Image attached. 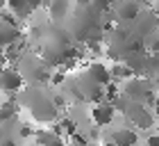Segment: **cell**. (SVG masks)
I'll list each match as a JSON object with an SVG mask.
<instances>
[{"label":"cell","instance_id":"6da1fadb","mask_svg":"<svg viewBox=\"0 0 159 146\" xmlns=\"http://www.w3.org/2000/svg\"><path fill=\"white\" fill-rule=\"evenodd\" d=\"M123 94L127 100H134V103H143V105H150L155 112L157 107V91H155V80L150 82L148 78H141V75H132L129 80H125L123 85Z\"/></svg>","mask_w":159,"mask_h":146},{"label":"cell","instance_id":"7a4b0ae2","mask_svg":"<svg viewBox=\"0 0 159 146\" xmlns=\"http://www.w3.org/2000/svg\"><path fill=\"white\" fill-rule=\"evenodd\" d=\"M20 103H25L27 107H30V112H32V116L37 121H55V116H57L55 103L43 91L30 89V94H25V96L20 98Z\"/></svg>","mask_w":159,"mask_h":146},{"label":"cell","instance_id":"3957f363","mask_svg":"<svg viewBox=\"0 0 159 146\" xmlns=\"http://www.w3.org/2000/svg\"><path fill=\"white\" fill-rule=\"evenodd\" d=\"M139 14H141V5L136 0H118V2H114V9H111V16H116V21L123 25L132 23Z\"/></svg>","mask_w":159,"mask_h":146},{"label":"cell","instance_id":"277c9868","mask_svg":"<svg viewBox=\"0 0 159 146\" xmlns=\"http://www.w3.org/2000/svg\"><path fill=\"white\" fill-rule=\"evenodd\" d=\"M23 73L14 66H2L0 69V91L5 94H14L23 87Z\"/></svg>","mask_w":159,"mask_h":146},{"label":"cell","instance_id":"5b68a950","mask_svg":"<svg viewBox=\"0 0 159 146\" xmlns=\"http://www.w3.org/2000/svg\"><path fill=\"white\" fill-rule=\"evenodd\" d=\"M132 23L136 27V36H139V39H146L148 34L157 32V14L155 12H150V14L148 12H141Z\"/></svg>","mask_w":159,"mask_h":146},{"label":"cell","instance_id":"8992f818","mask_svg":"<svg viewBox=\"0 0 159 146\" xmlns=\"http://www.w3.org/2000/svg\"><path fill=\"white\" fill-rule=\"evenodd\" d=\"M91 119L96 126L100 128H105V126H109L111 119H114V105L111 103H105V100H100V103L91 110Z\"/></svg>","mask_w":159,"mask_h":146},{"label":"cell","instance_id":"52a82bcc","mask_svg":"<svg viewBox=\"0 0 159 146\" xmlns=\"http://www.w3.org/2000/svg\"><path fill=\"white\" fill-rule=\"evenodd\" d=\"M111 142L114 146H136L139 144V135L134 128H118L111 133Z\"/></svg>","mask_w":159,"mask_h":146},{"label":"cell","instance_id":"ba28073f","mask_svg":"<svg viewBox=\"0 0 159 146\" xmlns=\"http://www.w3.org/2000/svg\"><path fill=\"white\" fill-rule=\"evenodd\" d=\"M86 73L96 80V82H100V85H107V82H111V75H109V66H105L102 62H91L89 66H86Z\"/></svg>","mask_w":159,"mask_h":146},{"label":"cell","instance_id":"9c48e42d","mask_svg":"<svg viewBox=\"0 0 159 146\" xmlns=\"http://www.w3.org/2000/svg\"><path fill=\"white\" fill-rule=\"evenodd\" d=\"M18 36H20V27L7 25V23L0 21V48H7V46H11V43H16Z\"/></svg>","mask_w":159,"mask_h":146},{"label":"cell","instance_id":"30bf717a","mask_svg":"<svg viewBox=\"0 0 159 146\" xmlns=\"http://www.w3.org/2000/svg\"><path fill=\"white\" fill-rule=\"evenodd\" d=\"M50 130H52V133L61 139V137H70V135L77 133V123H75L73 119H68V116H64V119H59Z\"/></svg>","mask_w":159,"mask_h":146},{"label":"cell","instance_id":"8fae6325","mask_svg":"<svg viewBox=\"0 0 159 146\" xmlns=\"http://www.w3.org/2000/svg\"><path fill=\"white\" fill-rule=\"evenodd\" d=\"M7 9H9L18 21H23V18H27L32 14V9L27 7L25 0H7Z\"/></svg>","mask_w":159,"mask_h":146},{"label":"cell","instance_id":"7c38bea8","mask_svg":"<svg viewBox=\"0 0 159 146\" xmlns=\"http://www.w3.org/2000/svg\"><path fill=\"white\" fill-rule=\"evenodd\" d=\"M70 14V5L68 0H50V16L55 21H61Z\"/></svg>","mask_w":159,"mask_h":146},{"label":"cell","instance_id":"4fadbf2b","mask_svg":"<svg viewBox=\"0 0 159 146\" xmlns=\"http://www.w3.org/2000/svg\"><path fill=\"white\" fill-rule=\"evenodd\" d=\"M109 75H111V80H129L134 73L129 71V66L125 62H114L109 69Z\"/></svg>","mask_w":159,"mask_h":146},{"label":"cell","instance_id":"5bb4252c","mask_svg":"<svg viewBox=\"0 0 159 146\" xmlns=\"http://www.w3.org/2000/svg\"><path fill=\"white\" fill-rule=\"evenodd\" d=\"M16 110H18V105L14 103V100H2V103H0V123L9 121L11 116L16 114Z\"/></svg>","mask_w":159,"mask_h":146},{"label":"cell","instance_id":"9a60e30c","mask_svg":"<svg viewBox=\"0 0 159 146\" xmlns=\"http://www.w3.org/2000/svg\"><path fill=\"white\" fill-rule=\"evenodd\" d=\"M25 2H27V7L34 12V9H39V7L43 5V0H25Z\"/></svg>","mask_w":159,"mask_h":146},{"label":"cell","instance_id":"2e32d148","mask_svg":"<svg viewBox=\"0 0 159 146\" xmlns=\"http://www.w3.org/2000/svg\"><path fill=\"white\" fill-rule=\"evenodd\" d=\"M39 146H64V142L59 139V137H55V139H50V142H46V144H39Z\"/></svg>","mask_w":159,"mask_h":146},{"label":"cell","instance_id":"e0dca14e","mask_svg":"<svg viewBox=\"0 0 159 146\" xmlns=\"http://www.w3.org/2000/svg\"><path fill=\"white\" fill-rule=\"evenodd\" d=\"M146 146H159V137L157 135H150L148 142H146Z\"/></svg>","mask_w":159,"mask_h":146},{"label":"cell","instance_id":"ac0fdd59","mask_svg":"<svg viewBox=\"0 0 159 146\" xmlns=\"http://www.w3.org/2000/svg\"><path fill=\"white\" fill-rule=\"evenodd\" d=\"M20 137H32V128L30 126H20Z\"/></svg>","mask_w":159,"mask_h":146},{"label":"cell","instance_id":"d6986e66","mask_svg":"<svg viewBox=\"0 0 159 146\" xmlns=\"http://www.w3.org/2000/svg\"><path fill=\"white\" fill-rule=\"evenodd\" d=\"M0 146H16L11 137H0Z\"/></svg>","mask_w":159,"mask_h":146},{"label":"cell","instance_id":"ffe728a7","mask_svg":"<svg viewBox=\"0 0 159 146\" xmlns=\"http://www.w3.org/2000/svg\"><path fill=\"white\" fill-rule=\"evenodd\" d=\"M5 66V55H2V48H0V69Z\"/></svg>","mask_w":159,"mask_h":146},{"label":"cell","instance_id":"44dd1931","mask_svg":"<svg viewBox=\"0 0 159 146\" xmlns=\"http://www.w3.org/2000/svg\"><path fill=\"white\" fill-rule=\"evenodd\" d=\"M139 5H148V2H155V0H136Z\"/></svg>","mask_w":159,"mask_h":146},{"label":"cell","instance_id":"7402d4cb","mask_svg":"<svg viewBox=\"0 0 159 146\" xmlns=\"http://www.w3.org/2000/svg\"><path fill=\"white\" fill-rule=\"evenodd\" d=\"M7 7V0H0V9H5Z\"/></svg>","mask_w":159,"mask_h":146},{"label":"cell","instance_id":"603a6c76","mask_svg":"<svg viewBox=\"0 0 159 146\" xmlns=\"http://www.w3.org/2000/svg\"><path fill=\"white\" fill-rule=\"evenodd\" d=\"M68 146H84V144H75V142H70V144H68Z\"/></svg>","mask_w":159,"mask_h":146},{"label":"cell","instance_id":"cb8c5ba5","mask_svg":"<svg viewBox=\"0 0 159 146\" xmlns=\"http://www.w3.org/2000/svg\"><path fill=\"white\" fill-rule=\"evenodd\" d=\"M114 2H118V0H111V5H114Z\"/></svg>","mask_w":159,"mask_h":146},{"label":"cell","instance_id":"d4e9b609","mask_svg":"<svg viewBox=\"0 0 159 146\" xmlns=\"http://www.w3.org/2000/svg\"><path fill=\"white\" fill-rule=\"evenodd\" d=\"M136 146H139V144H136Z\"/></svg>","mask_w":159,"mask_h":146}]
</instances>
